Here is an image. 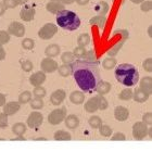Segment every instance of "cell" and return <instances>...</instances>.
I'll return each instance as SVG.
<instances>
[{"label":"cell","mask_w":152,"mask_h":152,"mask_svg":"<svg viewBox=\"0 0 152 152\" xmlns=\"http://www.w3.org/2000/svg\"><path fill=\"white\" fill-rule=\"evenodd\" d=\"M72 74L80 90L84 92L94 91L101 79L100 70L97 61H87L85 59L74 60L71 63Z\"/></svg>","instance_id":"obj_1"},{"label":"cell","mask_w":152,"mask_h":152,"mask_svg":"<svg viewBox=\"0 0 152 152\" xmlns=\"http://www.w3.org/2000/svg\"><path fill=\"white\" fill-rule=\"evenodd\" d=\"M115 78L122 85L132 87L139 82V73L138 70L132 64L122 63L115 70Z\"/></svg>","instance_id":"obj_2"},{"label":"cell","mask_w":152,"mask_h":152,"mask_svg":"<svg viewBox=\"0 0 152 152\" xmlns=\"http://www.w3.org/2000/svg\"><path fill=\"white\" fill-rule=\"evenodd\" d=\"M56 21H57L58 26H60L61 28L69 31V32L76 31L82 23L79 16L75 12L66 9L61 10L60 12L56 14Z\"/></svg>","instance_id":"obj_3"},{"label":"cell","mask_w":152,"mask_h":152,"mask_svg":"<svg viewBox=\"0 0 152 152\" xmlns=\"http://www.w3.org/2000/svg\"><path fill=\"white\" fill-rule=\"evenodd\" d=\"M66 113L67 110L65 107L54 109L48 115V122L50 125H59L62 122H64V118L66 117Z\"/></svg>","instance_id":"obj_4"},{"label":"cell","mask_w":152,"mask_h":152,"mask_svg":"<svg viewBox=\"0 0 152 152\" xmlns=\"http://www.w3.org/2000/svg\"><path fill=\"white\" fill-rule=\"evenodd\" d=\"M58 33V26L53 23H47L38 31V37L42 40H49Z\"/></svg>","instance_id":"obj_5"},{"label":"cell","mask_w":152,"mask_h":152,"mask_svg":"<svg viewBox=\"0 0 152 152\" xmlns=\"http://www.w3.org/2000/svg\"><path fill=\"white\" fill-rule=\"evenodd\" d=\"M44 122V115L38 112L37 110H34L32 113H29L27 120H26V125L31 128V129H39V127L42 125Z\"/></svg>","instance_id":"obj_6"},{"label":"cell","mask_w":152,"mask_h":152,"mask_svg":"<svg viewBox=\"0 0 152 152\" xmlns=\"http://www.w3.org/2000/svg\"><path fill=\"white\" fill-rule=\"evenodd\" d=\"M147 132H148V125L146 123L141 122H136L133 126V137L136 140H143L147 137Z\"/></svg>","instance_id":"obj_7"},{"label":"cell","mask_w":152,"mask_h":152,"mask_svg":"<svg viewBox=\"0 0 152 152\" xmlns=\"http://www.w3.org/2000/svg\"><path fill=\"white\" fill-rule=\"evenodd\" d=\"M7 32L9 33L11 36H14V37H18V38H22L23 36L25 35V26H24L23 23L14 21V22L9 24Z\"/></svg>","instance_id":"obj_8"},{"label":"cell","mask_w":152,"mask_h":152,"mask_svg":"<svg viewBox=\"0 0 152 152\" xmlns=\"http://www.w3.org/2000/svg\"><path fill=\"white\" fill-rule=\"evenodd\" d=\"M40 67H41V71L46 74H51V73H54L56 71H58V65L57 61L53 60V58H48L46 57L45 59L41 60V63H40Z\"/></svg>","instance_id":"obj_9"},{"label":"cell","mask_w":152,"mask_h":152,"mask_svg":"<svg viewBox=\"0 0 152 152\" xmlns=\"http://www.w3.org/2000/svg\"><path fill=\"white\" fill-rule=\"evenodd\" d=\"M117 34H121L122 37H121V40L117 42L116 45H114L113 47L108 51V56H111V57H114V56H116L117 52L121 50V48L123 47V45L125 44V41L127 40V38H128V32H127L126 29H117L116 32Z\"/></svg>","instance_id":"obj_10"},{"label":"cell","mask_w":152,"mask_h":152,"mask_svg":"<svg viewBox=\"0 0 152 152\" xmlns=\"http://www.w3.org/2000/svg\"><path fill=\"white\" fill-rule=\"evenodd\" d=\"M66 98V92L64 89H58L56 91H53L50 95V102L53 105L58 107V105L62 104Z\"/></svg>","instance_id":"obj_11"},{"label":"cell","mask_w":152,"mask_h":152,"mask_svg":"<svg viewBox=\"0 0 152 152\" xmlns=\"http://www.w3.org/2000/svg\"><path fill=\"white\" fill-rule=\"evenodd\" d=\"M20 18L24 22H31L35 18V9L33 7L25 4L20 11Z\"/></svg>","instance_id":"obj_12"},{"label":"cell","mask_w":152,"mask_h":152,"mask_svg":"<svg viewBox=\"0 0 152 152\" xmlns=\"http://www.w3.org/2000/svg\"><path fill=\"white\" fill-rule=\"evenodd\" d=\"M114 117L118 122H125L129 117V111H128V109L123 107V105H118L114 109Z\"/></svg>","instance_id":"obj_13"},{"label":"cell","mask_w":152,"mask_h":152,"mask_svg":"<svg viewBox=\"0 0 152 152\" xmlns=\"http://www.w3.org/2000/svg\"><path fill=\"white\" fill-rule=\"evenodd\" d=\"M46 82V73H44L42 71L39 72H35L32 75L29 76V84L34 87L36 86H41Z\"/></svg>","instance_id":"obj_14"},{"label":"cell","mask_w":152,"mask_h":152,"mask_svg":"<svg viewBox=\"0 0 152 152\" xmlns=\"http://www.w3.org/2000/svg\"><path fill=\"white\" fill-rule=\"evenodd\" d=\"M20 109H21V103L19 101H11L8 103L6 102V104L3 105V113H6L8 116H11L18 113Z\"/></svg>","instance_id":"obj_15"},{"label":"cell","mask_w":152,"mask_h":152,"mask_svg":"<svg viewBox=\"0 0 152 152\" xmlns=\"http://www.w3.org/2000/svg\"><path fill=\"white\" fill-rule=\"evenodd\" d=\"M139 88L141 90L148 94V95H152V77L151 76H145L140 79L139 82Z\"/></svg>","instance_id":"obj_16"},{"label":"cell","mask_w":152,"mask_h":152,"mask_svg":"<svg viewBox=\"0 0 152 152\" xmlns=\"http://www.w3.org/2000/svg\"><path fill=\"white\" fill-rule=\"evenodd\" d=\"M64 123L69 129H76L79 126V118L75 114H70L64 118Z\"/></svg>","instance_id":"obj_17"},{"label":"cell","mask_w":152,"mask_h":152,"mask_svg":"<svg viewBox=\"0 0 152 152\" xmlns=\"http://www.w3.org/2000/svg\"><path fill=\"white\" fill-rule=\"evenodd\" d=\"M61 52V48L58 44H51L46 47L45 49V54L48 58H56L58 57Z\"/></svg>","instance_id":"obj_18"},{"label":"cell","mask_w":152,"mask_h":152,"mask_svg":"<svg viewBox=\"0 0 152 152\" xmlns=\"http://www.w3.org/2000/svg\"><path fill=\"white\" fill-rule=\"evenodd\" d=\"M70 101L75 105H79L85 101V94L80 90H75L70 95Z\"/></svg>","instance_id":"obj_19"},{"label":"cell","mask_w":152,"mask_h":152,"mask_svg":"<svg viewBox=\"0 0 152 152\" xmlns=\"http://www.w3.org/2000/svg\"><path fill=\"white\" fill-rule=\"evenodd\" d=\"M46 9L48 12H50L51 14H57L58 12H60L61 10L65 9L63 3L59 2V1H49L46 4Z\"/></svg>","instance_id":"obj_20"},{"label":"cell","mask_w":152,"mask_h":152,"mask_svg":"<svg viewBox=\"0 0 152 152\" xmlns=\"http://www.w3.org/2000/svg\"><path fill=\"white\" fill-rule=\"evenodd\" d=\"M85 111L88 112V113H95L99 110L98 107V99H97V96L92 97L91 99H89L88 101L85 103Z\"/></svg>","instance_id":"obj_21"},{"label":"cell","mask_w":152,"mask_h":152,"mask_svg":"<svg viewBox=\"0 0 152 152\" xmlns=\"http://www.w3.org/2000/svg\"><path fill=\"white\" fill-rule=\"evenodd\" d=\"M111 88L112 86L111 84L109 82H104V80H100V82L98 83V85H97V87H96V91L98 92L99 95H107V94H109V92L111 91Z\"/></svg>","instance_id":"obj_22"},{"label":"cell","mask_w":152,"mask_h":152,"mask_svg":"<svg viewBox=\"0 0 152 152\" xmlns=\"http://www.w3.org/2000/svg\"><path fill=\"white\" fill-rule=\"evenodd\" d=\"M133 98L134 101L138 102V103H143V102H146L149 99V95L139 88L135 90V92L133 94Z\"/></svg>","instance_id":"obj_23"},{"label":"cell","mask_w":152,"mask_h":152,"mask_svg":"<svg viewBox=\"0 0 152 152\" xmlns=\"http://www.w3.org/2000/svg\"><path fill=\"white\" fill-rule=\"evenodd\" d=\"M53 139L57 140V141H70V140H72V136L69 132L60 129L54 133Z\"/></svg>","instance_id":"obj_24"},{"label":"cell","mask_w":152,"mask_h":152,"mask_svg":"<svg viewBox=\"0 0 152 152\" xmlns=\"http://www.w3.org/2000/svg\"><path fill=\"white\" fill-rule=\"evenodd\" d=\"M26 129H27V125L22 123V122H18L12 126V133L15 136H24Z\"/></svg>","instance_id":"obj_25"},{"label":"cell","mask_w":152,"mask_h":152,"mask_svg":"<svg viewBox=\"0 0 152 152\" xmlns=\"http://www.w3.org/2000/svg\"><path fill=\"white\" fill-rule=\"evenodd\" d=\"M105 23H107V18L103 15H99V14L94 16V18H91L90 21H89V24H90V25H95V26H97V27H99V28H103L105 25Z\"/></svg>","instance_id":"obj_26"},{"label":"cell","mask_w":152,"mask_h":152,"mask_svg":"<svg viewBox=\"0 0 152 152\" xmlns=\"http://www.w3.org/2000/svg\"><path fill=\"white\" fill-rule=\"evenodd\" d=\"M95 10L99 15L105 16V14H107V13L109 12V10H110V7H109L108 2H105V1H99L95 6Z\"/></svg>","instance_id":"obj_27"},{"label":"cell","mask_w":152,"mask_h":152,"mask_svg":"<svg viewBox=\"0 0 152 152\" xmlns=\"http://www.w3.org/2000/svg\"><path fill=\"white\" fill-rule=\"evenodd\" d=\"M117 61L114 57H108L105 58L104 60L102 61V66L104 70H113L114 67L116 66Z\"/></svg>","instance_id":"obj_28"},{"label":"cell","mask_w":152,"mask_h":152,"mask_svg":"<svg viewBox=\"0 0 152 152\" xmlns=\"http://www.w3.org/2000/svg\"><path fill=\"white\" fill-rule=\"evenodd\" d=\"M90 40H91L90 35L87 34V33H83L77 37V45L80 46V47H86V46H88L90 44Z\"/></svg>","instance_id":"obj_29"},{"label":"cell","mask_w":152,"mask_h":152,"mask_svg":"<svg viewBox=\"0 0 152 152\" xmlns=\"http://www.w3.org/2000/svg\"><path fill=\"white\" fill-rule=\"evenodd\" d=\"M58 72L62 77H69L70 75H72V66H71V64L63 63L61 66L58 67Z\"/></svg>","instance_id":"obj_30"},{"label":"cell","mask_w":152,"mask_h":152,"mask_svg":"<svg viewBox=\"0 0 152 152\" xmlns=\"http://www.w3.org/2000/svg\"><path fill=\"white\" fill-rule=\"evenodd\" d=\"M88 125L94 129H98L99 127L102 125V120L101 117L98 116V115H94L88 120Z\"/></svg>","instance_id":"obj_31"},{"label":"cell","mask_w":152,"mask_h":152,"mask_svg":"<svg viewBox=\"0 0 152 152\" xmlns=\"http://www.w3.org/2000/svg\"><path fill=\"white\" fill-rule=\"evenodd\" d=\"M29 104H31V108L33 109V110H37V111H39V110H41V109L44 108V100H42V98H34V99H31V101H29Z\"/></svg>","instance_id":"obj_32"},{"label":"cell","mask_w":152,"mask_h":152,"mask_svg":"<svg viewBox=\"0 0 152 152\" xmlns=\"http://www.w3.org/2000/svg\"><path fill=\"white\" fill-rule=\"evenodd\" d=\"M133 94H134L133 90L130 88H125L120 92L118 98H120L121 100H123V101H129V100L133 99Z\"/></svg>","instance_id":"obj_33"},{"label":"cell","mask_w":152,"mask_h":152,"mask_svg":"<svg viewBox=\"0 0 152 152\" xmlns=\"http://www.w3.org/2000/svg\"><path fill=\"white\" fill-rule=\"evenodd\" d=\"M19 102L21 104H26V103H28L31 101V99H32V92L28 91V90H25V91L21 92L19 95Z\"/></svg>","instance_id":"obj_34"},{"label":"cell","mask_w":152,"mask_h":152,"mask_svg":"<svg viewBox=\"0 0 152 152\" xmlns=\"http://www.w3.org/2000/svg\"><path fill=\"white\" fill-rule=\"evenodd\" d=\"M98 129H99L100 135H101L102 137H105V138H109V137L113 134V129H112L111 127L109 126V125H104V124H102Z\"/></svg>","instance_id":"obj_35"},{"label":"cell","mask_w":152,"mask_h":152,"mask_svg":"<svg viewBox=\"0 0 152 152\" xmlns=\"http://www.w3.org/2000/svg\"><path fill=\"white\" fill-rule=\"evenodd\" d=\"M74 60H75V57H74L73 52L65 51V52H63V53L61 54V61H62V63L71 64Z\"/></svg>","instance_id":"obj_36"},{"label":"cell","mask_w":152,"mask_h":152,"mask_svg":"<svg viewBox=\"0 0 152 152\" xmlns=\"http://www.w3.org/2000/svg\"><path fill=\"white\" fill-rule=\"evenodd\" d=\"M97 99H98V107H99V110H105V109H108L109 107V102L108 100L104 98V96L103 95H97Z\"/></svg>","instance_id":"obj_37"},{"label":"cell","mask_w":152,"mask_h":152,"mask_svg":"<svg viewBox=\"0 0 152 152\" xmlns=\"http://www.w3.org/2000/svg\"><path fill=\"white\" fill-rule=\"evenodd\" d=\"M35 47V41L32 38H24L22 40V48L25 50H33Z\"/></svg>","instance_id":"obj_38"},{"label":"cell","mask_w":152,"mask_h":152,"mask_svg":"<svg viewBox=\"0 0 152 152\" xmlns=\"http://www.w3.org/2000/svg\"><path fill=\"white\" fill-rule=\"evenodd\" d=\"M21 67H22V70L26 73H29V72H32L33 69H34V64H33L32 61L29 60H23L21 61Z\"/></svg>","instance_id":"obj_39"},{"label":"cell","mask_w":152,"mask_h":152,"mask_svg":"<svg viewBox=\"0 0 152 152\" xmlns=\"http://www.w3.org/2000/svg\"><path fill=\"white\" fill-rule=\"evenodd\" d=\"M46 94H47V91H46V89L42 86H36V87H34L33 95L35 96L36 98H44Z\"/></svg>","instance_id":"obj_40"},{"label":"cell","mask_w":152,"mask_h":152,"mask_svg":"<svg viewBox=\"0 0 152 152\" xmlns=\"http://www.w3.org/2000/svg\"><path fill=\"white\" fill-rule=\"evenodd\" d=\"M11 39V35L7 31H0V46L8 44Z\"/></svg>","instance_id":"obj_41"},{"label":"cell","mask_w":152,"mask_h":152,"mask_svg":"<svg viewBox=\"0 0 152 152\" xmlns=\"http://www.w3.org/2000/svg\"><path fill=\"white\" fill-rule=\"evenodd\" d=\"M73 54H74V57L77 58V59H84V57H85V54H86L85 47H80V46L76 47L73 50Z\"/></svg>","instance_id":"obj_42"},{"label":"cell","mask_w":152,"mask_h":152,"mask_svg":"<svg viewBox=\"0 0 152 152\" xmlns=\"http://www.w3.org/2000/svg\"><path fill=\"white\" fill-rule=\"evenodd\" d=\"M8 124H9V121H8V115L6 113L1 112L0 113V128L1 129H4L8 127Z\"/></svg>","instance_id":"obj_43"},{"label":"cell","mask_w":152,"mask_h":152,"mask_svg":"<svg viewBox=\"0 0 152 152\" xmlns=\"http://www.w3.org/2000/svg\"><path fill=\"white\" fill-rule=\"evenodd\" d=\"M2 4L4 6L6 9H14V8L19 6L18 0H3Z\"/></svg>","instance_id":"obj_44"},{"label":"cell","mask_w":152,"mask_h":152,"mask_svg":"<svg viewBox=\"0 0 152 152\" xmlns=\"http://www.w3.org/2000/svg\"><path fill=\"white\" fill-rule=\"evenodd\" d=\"M140 9H141L142 12H149L152 9V2L149 0H145V1L140 3Z\"/></svg>","instance_id":"obj_45"},{"label":"cell","mask_w":152,"mask_h":152,"mask_svg":"<svg viewBox=\"0 0 152 152\" xmlns=\"http://www.w3.org/2000/svg\"><path fill=\"white\" fill-rule=\"evenodd\" d=\"M110 137H111V140H113V141H124V140H126L125 134L121 133V132H117V133L111 135Z\"/></svg>","instance_id":"obj_46"},{"label":"cell","mask_w":152,"mask_h":152,"mask_svg":"<svg viewBox=\"0 0 152 152\" xmlns=\"http://www.w3.org/2000/svg\"><path fill=\"white\" fill-rule=\"evenodd\" d=\"M142 67L145 71L152 73V58H147L146 60L142 62Z\"/></svg>","instance_id":"obj_47"},{"label":"cell","mask_w":152,"mask_h":152,"mask_svg":"<svg viewBox=\"0 0 152 152\" xmlns=\"http://www.w3.org/2000/svg\"><path fill=\"white\" fill-rule=\"evenodd\" d=\"M84 59L87 61H97V59H96V53H95V50H90V51H86V54L85 57H84Z\"/></svg>","instance_id":"obj_48"},{"label":"cell","mask_w":152,"mask_h":152,"mask_svg":"<svg viewBox=\"0 0 152 152\" xmlns=\"http://www.w3.org/2000/svg\"><path fill=\"white\" fill-rule=\"evenodd\" d=\"M142 122L143 123H146L148 126H149V125H152V113L151 112H147V113L143 114Z\"/></svg>","instance_id":"obj_49"},{"label":"cell","mask_w":152,"mask_h":152,"mask_svg":"<svg viewBox=\"0 0 152 152\" xmlns=\"http://www.w3.org/2000/svg\"><path fill=\"white\" fill-rule=\"evenodd\" d=\"M6 56H7V52L4 50V48L3 46H0V61H3L6 59Z\"/></svg>","instance_id":"obj_50"},{"label":"cell","mask_w":152,"mask_h":152,"mask_svg":"<svg viewBox=\"0 0 152 152\" xmlns=\"http://www.w3.org/2000/svg\"><path fill=\"white\" fill-rule=\"evenodd\" d=\"M6 102H7L6 95H3V94H1V92H0V108H2L3 105L6 104Z\"/></svg>","instance_id":"obj_51"},{"label":"cell","mask_w":152,"mask_h":152,"mask_svg":"<svg viewBox=\"0 0 152 152\" xmlns=\"http://www.w3.org/2000/svg\"><path fill=\"white\" fill-rule=\"evenodd\" d=\"M75 2L78 4V6H86L89 3V0H75Z\"/></svg>","instance_id":"obj_52"},{"label":"cell","mask_w":152,"mask_h":152,"mask_svg":"<svg viewBox=\"0 0 152 152\" xmlns=\"http://www.w3.org/2000/svg\"><path fill=\"white\" fill-rule=\"evenodd\" d=\"M59 2L63 3L65 6V4H72L73 2H75V0H59Z\"/></svg>","instance_id":"obj_53"},{"label":"cell","mask_w":152,"mask_h":152,"mask_svg":"<svg viewBox=\"0 0 152 152\" xmlns=\"http://www.w3.org/2000/svg\"><path fill=\"white\" fill-rule=\"evenodd\" d=\"M25 137L24 136H16L15 138H13L12 141H25Z\"/></svg>","instance_id":"obj_54"},{"label":"cell","mask_w":152,"mask_h":152,"mask_svg":"<svg viewBox=\"0 0 152 152\" xmlns=\"http://www.w3.org/2000/svg\"><path fill=\"white\" fill-rule=\"evenodd\" d=\"M6 8H4V6L2 4V2H0V16H2L4 13H6Z\"/></svg>","instance_id":"obj_55"},{"label":"cell","mask_w":152,"mask_h":152,"mask_svg":"<svg viewBox=\"0 0 152 152\" xmlns=\"http://www.w3.org/2000/svg\"><path fill=\"white\" fill-rule=\"evenodd\" d=\"M147 32H148V36H149L150 38H152V25H150L149 27H148Z\"/></svg>","instance_id":"obj_56"},{"label":"cell","mask_w":152,"mask_h":152,"mask_svg":"<svg viewBox=\"0 0 152 152\" xmlns=\"http://www.w3.org/2000/svg\"><path fill=\"white\" fill-rule=\"evenodd\" d=\"M133 3H135V4H140V3L142 2V1H145V0H130Z\"/></svg>","instance_id":"obj_57"},{"label":"cell","mask_w":152,"mask_h":152,"mask_svg":"<svg viewBox=\"0 0 152 152\" xmlns=\"http://www.w3.org/2000/svg\"><path fill=\"white\" fill-rule=\"evenodd\" d=\"M27 2H28V0H18L19 4H26Z\"/></svg>","instance_id":"obj_58"},{"label":"cell","mask_w":152,"mask_h":152,"mask_svg":"<svg viewBox=\"0 0 152 152\" xmlns=\"http://www.w3.org/2000/svg\"><path fill=\"white\" fill-rule=\"evenodd\" d=\"M35 140L36 141H41V140H45V141H46L47 138H46V137H37V138H35Z\"/></svg>","instance_id":"obj_59"}]
</instances>
